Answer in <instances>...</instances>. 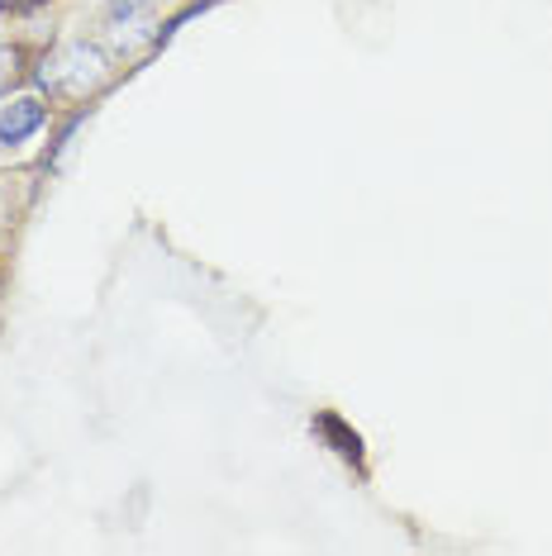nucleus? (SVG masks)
<instances>
[{"label": "nucleus", "instance_id": "1", "mask_svg": "<svg viewBox=\"0 0 552 556\" xmlns=\"http://www.w3.org/2000/svg\"><path fill=\"white\" fill-rule=\"evenodd\" d=\"M58 67H67V72H53V81H62L72 96H81V91H91V86L105 77V58L96 53V48H86V43H77V48H67V58L58 62Z\"/></svg>", "mask_w": 552, "mask_h": 556}, {"label": "nucleus", "instance_id": "2", "mask_svg": "<svg viewBox=\"0 0 552 556\" xmlns=\"http://www.w3.org/2000/svg\"><path fill=\"white\" fill-rule=\"evenodd\" d=\"M39 124H43V100H34V96L10 100V105L0 110V143H24Z\"/></svg>", "mask_w": 552, "mask_h": 556}, {"label": "nucleus", "instance_id": "3", "mask_svg": "<svg viewBox=\"0 0 552 556\" xmlns=\"http://www.w3.org/2000/svg\"><path fill=\"white\" fill-rule=\"evenodd\" d=\"M148 0H115V15H134V10H143Z\"/></svg>", "mask_w": 552, "mask_h": 556}, {"label": "nucleus", "instance_id": "4", "mask_svg": "<svg viewBox=\"0 0 552 556\" xmlns=\"http://www.w3.org/2000/svg\"><path fill=\"white\" fill-rule=\"evenodd\" d=\"M5 72H15V53H0V77H5Z\"/></svg>", "mask_w": 552, "mask_h": 556}, {"label": "nucleus", "instance_id": "5", "mask_svg": "<svg viewBox=\"0 0 552 556\" xmlns=\"http://www.w3.org/2000/svg\"><path fill=\"white\" fill-rule=\"evenodd\" d=\"M20 5H39V0H20Z\"/></svg>", "mask_w": 552, "mask_h": 556}, {"label": "nucleus", "instance_id": "6", "mask_svg": "<svg viewBox=\"0 0 552 556\" xmlns=\"http://www.w3.org/2000/svg\"><path fill=\"white\" fill-rule=\"evenodd\" d=\"M0 5H5V0H0Z\"/></svg>", "mask_w": 552, "mask_h": 556}]
</instances>
